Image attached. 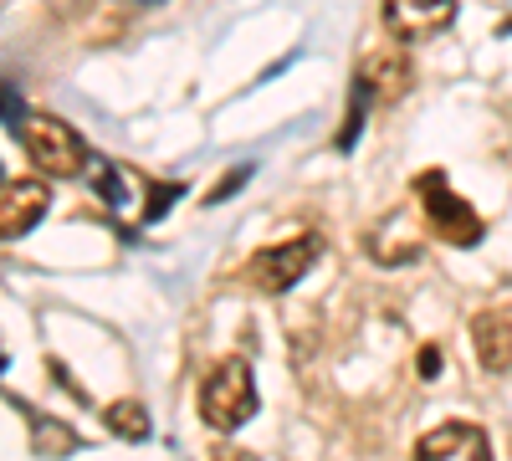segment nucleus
<instances>
[{"instance_id": "nucleus-5", "label": "nucleus", "mask_w": 512, "mask_h": 461, "mask_svg": "<svg viewBox=\"0 0 512 461\" xmlns=\"http://www.w3.org/2000/svg\"><path fill=\"white\" fill-rule=\"evenodd\" d=\"M415 461H492V446H487V431H482V426H472V421H446V426H436L431 436H420Z\"/></svg>"}, {"instance_id": "nucleus-4", "label": "nucleus", "mask_w": 512, "mask_h": 461, "mask_svg": "<svg viewBox=\"0 0 512 461\" xmlns=\"http://www.w3.org/2000/svg\"><path fill=\"white\" fill-rule=\"evenodd\" d=\"M313 262H318V241H313V236H297V241H287V246L262 251V257L251 262V277H256V287H262V292H287Z\"/></svg>"}, {"instance_id": "nucleus-3", "label": "nucleus", "mask_w": 512, "mask_h": 461, "mask_svg": "<svg viewBox=\"0 0 512 461\" xmlns=\"http://www.w3.org/2000/svg\"><path fill=\"white\" fill-rule=\"evenodd\" d=\"M47 211H52L47 180H0V241L26 236Z\"/></svg>"}, {"instance_id": "nucleus-2", "label": "nucleus", "mask_w": 512, "mask_h": 461, "mask_svg": "<svg viewBox=\"0 0 512 461\" xmlns=\"http://www.w3.org/2000/svg\"><path fill=\"white\" fill-rule=\"evenodd\" d=\"M200 415L210 431H241L256 415V380L246 359H221L200 385Z\"/></svg>"}, {"instance_id": "nucleus-7", "label": "nucleus", "mask_w": 512, "mask_h": 461, "mask_svg": "<svg viewBox=\"0 0 512 461\" xmlns=\"http://www.w3.org/2000/svg\"><path fill=\"white\" fill-rule=\"evenodd\" d=\"M472 344H477L482 369L502 374V369L512 364V313H477V323H472Z\"/></svg>"}, {"instance_id": "nucleus-8", "label": "nucleus", "mask_w": 512, "mask_h": 461, "mask_svg": "<svg viewBox=\"0 0 512 461\" xmlns=\"http://www.w3.org/2000/svg\"><path fill=\"white\" fill-rule=\"evenodd\" d=\"M108 426H113L123 441H144V436H149V415H144L139 400H118V405H108Z\"/></svg>"}, {"instance_id": "nucleus-6", "label": "nucleus", "mask_w": 512, "mask_h": 461, "mask_svg": "<svg viewBox=\"0 0 512 461\" xmlns=\"http://www.w3.org/2000/svg\"><path fill=\"white\" fill-rule=\"evenodd\" d=\"M451 16H456L451 0H436V6H425V0H395V6H384V26H390V36H400V41L431 36V31L451 26Z\"/></svg>"}, {"instance_id": "nucleus-1", "label": "nucleus", "mask_w": 512, "mask_h": 461, "mask_svg": "<svg viewBox=\"0 0 512 461\" xmlns=\"http://www.w3.org/2000/svg\"><path fill=\"white\" fill-rule=\"evenodd\" d=\"M21 144L47 180H72V175H82V164H88L82 134L57 113H21Z\"/></svg>"}]
</instances>
